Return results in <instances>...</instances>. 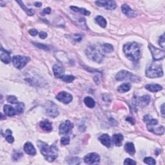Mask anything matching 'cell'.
<instances>
[{
	"instance_id": "obj_1",
	"label": "cell",
	"mask_w": 165,
	"mask_h": 165,
	"mask_svg": "<svg viewBox=\"0 0 165 165\" xmlns=\"http://www.w3.org/2000/svg\"><path fill=\"white\" fill-rule=\"evenodd\" d=\"M123 52L125 55L134 63H137L141 57V48L139 45L137 43H128L124 45Z\"/></svg>"
},
{
	"instance_id": "obj_2",
	"label": "cell",
	"mask_w": 165,
	"mask_h": 165,
	"mask_svg": "<svg viewBox=\"0 0 165 165\" xmlns=\"http://www.w3.org/2000/svg\"><path fill=\"white\" fill-rule=\"evenodd\" d=\"M38 146L40 149L43 156L45 157V159L48 161L52 162V161H54L57 158L58 155V150L55 144L48 146L47 143L39 141L38 142Z\"/></svg>"
},
{
	"instance_id": "obj_3",
	"label": "cell",
	"mask_w": 165,
	"mask_h": 165,
	"mask_svg": "<svg viewBox=\"0 0 165 165\" xmlns=\"http://www.w3.org/2000/svg\"><path fill=\"white\" fill-rule=\"evenodd\" d=\"M104 51L101 50L100 48L96 47H88L85 50L86 55L90 58L91 60L97 63H101L103 61L105 58Z\"/></svg>"
},
{
	"instance_id": "obj_4",
	"label": "cell",
	"mask_w": 165,
	"mask_h": 165,
	"mask_svg": "<svg viewBox=\"0 0 165 165\" xmlns=\"http://www.w3.org/2000/svg\"><path fill=\"white\" fill-rule=\"evenodd\" d=\"M146 75L149 78H161L163 75V71L161 66L155 64L154 63L150 64L146 69Z\"/></svg>"
},
{
	"instance_id": "obj_5",
	"label": "cell",
	"mask_w": 165,
	"mask_h": 165,
	"mask_svg": "<svg viewBox=\"0 0 165 165\" xmlns=\"http://www.w3.org/2000/svg\"><path fill=\"white\" fill-rule=\"evenodd\" d=\"M115 79L117 81H123V80H130L132 81L137 82L140 81V79L138 77L133 75L131 72H128L127 70H121L115 76Z\"/></svg>"
},
{
	"instance_id": "obj_6",
	"label": "cell",
	"mask_w": 165,
	"mask_h": 165,
	"mask_svg": "<svg viewBox=\"0 0 165 165\" xmlns=\"http://www.w3.org/2000/svg\"><path fill=\"white\" fill-rule=\"evenodd\" d=\"M29 61L30 58L28 57H26V56L15 55L12 58L13 65L18 69H22L25 67V66L28 63Z\"/></svg>"
},
{
	"instance_id": "obj_7",
	"label": "cell",
	"mask_w": 165,
	"mask_h": 165,
	"mask_svg": "<svg viewBox=\"0 0 165 165\" xmlns=\"http://www.w3.org/2000/svg\"><path fill=\"white\" fill-rule=\"evenodd\" d=\"M150 101V97L149 95H143L140 97H134L132 103L135 107H144L149 104Z\"/></svg>"
},
{
	"instance_id": "obj_8",
	"label": "cell",
	"mask_w": 165,
	"mask_h": 165,
	"mask_svg": "<svg viewBox=\"0 0 165 165\" xmlns=\"http://www.w3.org/2000/svg\"><path fill=\"white\" fill-rule=\"evenodd\" d=\"M45 110L46 114H47L48 116L51 117H55L58 115L59 112L58 110V107L53 102L48 101V103L46 104Z\"/></svg>"
},
{
	"instance_id": "obj_9",
	"label": "cell",
	"mask_w": 165,
	"mask_h": 165,
	"mask_svg": "<svg viewBox=\"0 0 165 165\" xmlns=\"http://www.w3.org/2000/svg\"><path fill=\"white\" fill-rule=\"evenodd\" d=\"M149 49L152 55L154 61H159L164 59L165 55V52L164 50L155 47L152 45H149Z\"/></svg>"
},
{
	"instance_id": "obj_10",
	"label": "cell",
	"mask_w": 165,
	"mask_h": 165,
	"mask_svg": "<svg viewBox=\"0 0 165 165\" xmlns=\"http://www.w3.org/2000/svg\"><path fill=\"white\" fill-rule=\"evenodd\" d=\"M74 124L72 123L69 120H67L65 121V123L60 124L59 127V134L61 135H66L70 132V130L73 128Z\"/></svg>"
},
{
	"instance_id": "obj_11",
	"label": "cell",
	"mask_w": 165,
	"mask_h": 165,
	"mask_svg": "<svg viewBox=\"0 0 165 165\" xmlns=\"http://www.w3.org/2000/svg\"><path fill=\"white\" fill-rule=\"evenodd\" d=\"M56 99L63 103L68 104L72 101L73 97H72V95L70 94L67 93L66 92H61L56 96Z\"/></svg>"
},
{
	"instance_id": "obj_12",
	"label": "cell",
	"mask_w": 165,
	"mask_h": 165,
	"mask_svg": "<svg viewBox=\"0 0 165 165\" xmlns=\"http://www.w3.org/2000/svg\"><path fill=\"white\" fill-rule=\"evenodd\" d=\"M84 161L89 164L98 163L100 161V157L96 153H90L84 157Z\"/></svg>"
},
{
	"instance_id": "obj_13",
	"label": "cell",
	"mask_w": 165,
	"mask_h": 165,
	"mask_svg": "<svg viewBox=\"0 0 165 165\" xmlns=\"http://www.w3.org/2000/svg\"><path fill=\"white\" fill-rule=\"evenodd\" d=\"M95 4L99 6L104 7L107 9L114 10L116 8V3L114 1H97Z\"/></svg>"
},
{
	"instance_id": "obj_14",
	"label": "cell",
	"mask_w": 165,
	"mask_h": 165,
	"mask_svg": "<svg viewBox=\"0 0 165 165\" xmlns=\"http://www.w3.org/2000/svg\"><path fill=\"white\" fill-rule=\"evenodd\" d=\"M147 127L148 130L155 134L163 135L164 133V128L163 126H159L158 124H154Z\"/></svg>"
},
{
	"instance_id": "obj_15",
	"label": "cell",
	"mask_w": 165,
	"mask_h": 165,
	"mask_svg": "<svg viewBox=\"0 0 165 165\" xmlns=\"http://www.w3.org/2000/svg\"><path fill=\"white\" fill-rule=\"evenodd\" d=\"M121 10L124 15H126L127 17L129 18H134L137 16V13L131 9L129 6L127 5H123L121 6Z\"/></svg>"
},
{
	"instance_id": "obj_16",
	"label": "cell",
	"mask_w": 165,
	"mask_h": 165,
	"mask_svg": "<svg viewBox=\"0 0 165 165\" xmlns=\"http://www.w3.org/2000/svg\"><path fill=\"white\" fill-rule=\"evenodd\" d=\"M11 52L6 51L4 50L2 47L1 48V54H0V58L2 62L5 64H9L11 61Z\"/></svg>"
},
{
	"instance_id": "obj_17",
	"label": "cell",
	"mask_w": 165,
	"mask_h": 165,
	"mask_svg": "<svg viewBox=\"0 0 165 165\" xmlns=\"http://www.w3.org/2000/svg\"><path fill=\"white\" fill-rule=\"evenodd\" d=\"M53 72L54 74L55 78H61L65 74V69L63 67H61L58 65H55L53 66Z\"/></svg>"
},
{
	"instance_id": "obj_18",
	"label": "cell",
	"mask_w": 165,
	"mask_h": 165,
	"mask_svg": "<svg viewBox=\"0 0 165 165\" xmlns=\"http://www.w3.org/2000/svg\"><path fill=\"white\" fill-rule=\"evenodd\" d=\"M24 150L26 153L31 156H35L36 154V150L35 148L31 143L27 142L24 145Z\"/></svg>"
},
{
	"instance_id": "obj_19",
	"label": "cell",
	"mask_w": 165,
	"mask_h": 165,
	"mask_svg": "<svg viewBox=\"0 0 165 165\" xmlns=\"http://www.w3.org/2000/svg\"><path fill=\"white\" fill-rule=\"evenodd\" d=\"M99 140L100 141L101 143L103 144L104 146L107 147H110L111 145V139L110 136L107 134H104L99 138Z\"/></svg>"
},
{
	"instance_id": "obj_20",
	"label": "cell",
	"mask_w": 165,
	"mask_h": 165,
	"mask_svg": "<svg viewBox=\"0 0 165 165\" xmlns=\"http://www.w3.org/2000/svg\"><path fill=\"white\" fill-rule=\"evenodd\" d=\"M123 136L121 134H116L112 136V141L115 146L120 147L122 144V142L123 141Z\"/></svg>"
},
{
	"instance_id": "obj_21",
	"label": "cell",
	"mask_w": 165,
	"mask_h": 165,
	"mask_svg": "<svg viewBox=\"0 0 165 165\" xmlns=\"http://www.w3.org/2000/svg\"><path fill=\"white\" fill-rule=\"evenodd\" d=\"M4 112L5 113V114L8 116H14L17 113V111H16V109H15L14 108H13L12 107L10 106L9 105H5L4 106Z\"/></svg>"
},
{
	"instance_id": "obj_22",
	"label": "cell",
	"mask_w": 165,
	"mask_h": 165,
	"mask_svg": "<svg viewBox=\"0 0 165 165\" xmlns=\"http://www.w3.org/2000/svg\"><path fill=\"white\" fill-rule=\"evenodd\" d=\"M41 128L44 131L46 132H50L52 130V126L50 122H49L48 120H44L40 122L39 124Z\"/></svg>"
},
{
	"instance_id": "obj_23",
	"label": "cell",
	"mask_w": 165,
	"mask_h": 165,
	"mask_svg": "<svg viewBox=\"0 0 165 165\" xmlns=\"http://www.w3.org/2000/svg\"><path fill=\"white\" fill-rule=\"evenodd\" d=\"M145 88H146L147 90H148V91H150V92H159L163 89V87H161V85H157V84L147 85L146 87H145Z\"/></svg>"
},
{
	"instance_id": "obj_24",
	"label": "cell",
	"mask_w": 165,
	"mask_h": 165,
	"mask_svg": "<svg viewBox=\"0 0 165 165\" xmlns=\"http://www.w3.org/2000/svg\"><path fill=\"white\" fill-rule=\"evenodd\" d=\"M124 150L128 154H129L130 156H134L136 153L134 144L132 143H127L124 145Z\"/></svg>"
},
{
	"instance_id": "obj_25",
	"label": "cell",
	"mask_w": 165,
	"mask_h": 165,
	"mask_svg": "<svg viewBox=\"0 0 165 165\" xmlns=\"http://www.w3.org/2000/svg\"><path fill=\"white\" fill-rule=\"evenodd\" d=\"M131 88V85L129 82H126V83H123L119 87L117 91L119 93H125L128 91H129Z\"/></svg>"
},
{
	"instance_id": "obj_26",
	"label": "cell",
	"mask_w": 165,
	"mask_h": 165,
	"mask_svg": "<svg viewBox=\"0 0 165 165\" xmlns=\"http://www.w3.org/2000/svg\"><path fill=\"white\" fill-rule=\"evenodd\" d=\"M70 9L73 11L80 12V14H81L82 15L89 16V15L90 14V11H87V9H83V8H79V7H77V6H70Z\"/></svg>"
},
{
	"instance_id": "obj_27",
	"label": "cell",
	"mask_w": 165,
	"mask_h": 165,
	"mask_svg": "<svg viewBox=\"0 0 165 165\" xmlns=\"http://www.w3.org/2000/svg\"><path fill=\"white\" fill-rule=\"evenodd\" d=\"M95 23H96L97 24H98L99 25H100V27H103V28L106 27V26L107 25V23L106 19H105L103 17V16H97V17L95 18Z\"/></svg>"
},
{
	"instance_id": "obj_28",
	"label": "cell",
	"mask_w": 165,
	"mask_h": 165,
	"mask_svg": "<svg viewBox=\"0 0 165 165\" xmlns=\"http://www.w3.org/2000/svg\"><path fill=\"white\" fill-rule=\"evenodd\" d=\"M84 103L86 106L90 108H93L95 105V101L90 97H86L84 100Z\"/></svg>"
},
{
	"instance_id": "obj_29",
	"label": "cell",
	"mask_w": 165,
	"mask_h": 165,
	"mask_svg": "<svg viewBox=\"0 0 165 165\" xmlns=\"http://www.w3.org/2000/svg\"><path fill=\"white\" fill-rule=\"evenodd\" d=\"M5 134V135L3 134V136L5 137L6 140L9 143H12L14 141V138L13 137V136H12V131L11 130H9V129L6 130Z\"/></svg>"
},
{
	"instance_id": "obj_30",
	"label": "cell",
	"mask_w": 165,
	"mask_h": 165,
	"mask_svg": "<svg viewBox=\"0 0 165 165\" xmlns=\"http://www.w3.org/2000/svg\"><path fill=\"white\" fill-rule=\"evenodd\" d=\"M19 5H20V6H21V7L23 9L25 10V11L27 13V14L28 16H32V15H34V11H33L32 9H27V7H25V6L23 5V3L22 1H17Z\"/></svg>"
},
{
	"instance_id": "obj_31",
	"label": "cell",
	"mask_w": 165,
	"mask_h": 165,
	"mask_svg": "<svg viewBox=\"0 0 165 165\" xmlns=\"http://www.w3.org/2000/svg\"><path fill=\"white\" fill-rule=\"evenodd\" d=\"M61 79L63 81L70 83V82H72L75 80V77L73 76V75H63Z\"/></svg>"
},
{
	"instance_id": "obj_32",
	"label": "cell",
	"mask_w": 165,
	"mask_h": 165,
	"mask_svg": "<svg viewBox=\"0 0 165 165\" xmlns=\"http://www.w3.org/2000/svg\"><path fill=\"white\" fill-rule=\"evenodd\" d=\"M103 50L105 52H112L114 51V47L112 45L106 43L103 46Z\"/></svg>"
},
{
	"instance_id": "obj_33",
	"label": "cell",
	"mask_w": 165,
	"mask_h": 165,
	"mask_svg": "<svg viewBox=\"0 0 165 165\" xmlns=\"http://www.w3.org/2000/svg\"><path fill=\"white\" fill-rule=\"evenodd\" d=\"M16 111H17V113L20 114H22L23 112L24 111V107H25V105L23 103H18L16 104Z\"/></svg>"
},
{
	"instance_id": "obj_34",
	"label": "cell",
	"mask_w": 165,
	"mask_h": 165,
	"mask_svg": "<svg viewBox=\"0 0 165 165\" xmlns=\"http://www.w3.org/2000/svg\"><path fill=\"white\" fill-rule=\"evenodd\" d=\"M68 161H69L68 162V163L70 164H80V159L78 157H71Z\"/></svg>"
},
{
	"instance_id": "obj_35",
	"label": "cell",
	"mask_w": 165,
	"mask_h": 165,
	"mask_svg": "<svg viewBox=\"0 0 165 165\" xmlns=\"http://www.w3.org/2000/svg\"><path fill=\"white\" fill-rule=\"evenodd\" d=\"M144 163H145L146 164H151V165H154V164H156V162L154 158L152 157H146L144 159Z\"/></svg>"
},
{
	"instance_id": "obj_36",
	"label": "cell",
	"mask_w": 165,
	"mask_h": 165,
	"mask_svg": "<svg viewBox=\"0 0 165 165\" xmlns=\"http://www.w3.org/2000/svg\"><path fill=\"white\" fill-rule=\"evenodd\" d=\"M7 101L9 103H11L12 104H17L18 102V100L16 97L14 96V95H9V96L7 97Z\"/></svg>"
},
{
	"instance_id": "obj_37",
	"label": "cell",
	"mask_w": 165,
	"mask_h": 165,
	"mask_svg": "<svg viewBox=\"0 0 165 165\" xmlns=\"http://www.w3.org/2000/svg\"><path fill=\"white\" fill-rule=\"evenodd\" d=\"M70 143V137L68 136H65L61 138V143L63 145H67Z\"/></svg>"
},
{
	"instance_id": "obj_38",
	"label": "cell",
	"mask_w": 165,
	"mask_h": 165,
	"mask_svg": "<svg viewBox=\"0 0 165 165\" xmlns=\"http://www.w3.org/2000/svg\"><path fill=\"white\" fill-rule=\"evenodd\" d=\"M22 156L23 154L21 152H16V154L13 155L12 159L14 161H18V159H20L21 157H22Z\"/></svg>"
},
{
	"instance_id": "obj_39",
	"label": "cell",
	"mask_w": 165,
	"mask_h": 165,
	"mask_svg": "<svg viewBox=\"0 0 165 165\" xmlns=\"http://www.w3.org/2000/svg\"><path fill=\"white\" fill-rule=\"evenodd\" d=\"M124 164H129V165H134V164H136V163L134 161H133L132 159H125V161H124Z\"/></svg>"
},
{
	"instance_id": "obj_40",
	"label": "cell",
	"mask_w": 165,
	"mask_h": 165,
	"mask_svg": "<svg viewBox=\"0 0 165 165\" xmlns=\"http://www.w3.org/2000/svg\"><path fill=\"white\" fill-rule=\"evenodd\" d=\"M34 44L36 46V47H38L39 48L44 49V50H48V47H47V45L40 44V43H34Z\"/></svg>"
},
{
	"instance_id": "obj_41",
	"label": "cell",
	"mask_w": 165,
	"mask_h": 165,
	"mask_svg": "<svg viewBox=\"0 0 165 165\" xmlns=\"http://www.w3.org/2000/svg\"><path fill=\"white\" fill-rule=\"evenodd\" d=\"M159 44L161 47L164 48V35L160 36V38L159 39Z\"/></svg>"
},
{
	"instance_id": "obj_42",
	"label": "cell",
	"mask_w": 165,
	"mask_h": 165,
	"mask_svg": "<svg viewBox=\"0 0 165 165\" xmlns=\"http://www.w3.org/2000/svg\"><path fill=\"white\" fill-rule=\"evenodd\" d=\"M29 34H31V36H36V35L38 34V31L36 29L33 28V29L30 30V31H29Z\"/></svg>"
},
{
	"instance_id": "obj_43",
	"label": "cell",
	"mask_w": 165,
	"mask_h": 165,
	"mask_svg": "<svg viewBox=\"0 0 165 165\" xmlns=\"http://www.w3.org/2000/svg\"><path fill=\"white\" fill-rule=\"evenodd\" d=\"M39 38H41V39H45L47 37V34L45 32H43L42 31L41 32H39Z\"/></svg>"
},
{
	"instance_id": "obj_44",
	"label": "cell",
	"mask_w": 165,
	"mask_h": 165,
	"mask_svg": "<svg viewBox=\"0 0 165 165\" xmlns=\"http://www.w3.org/2000/svg\"><path fill=\"white\" fill-rule=\"evenodd\" d=\"M43 12L44 14H50V12H51V9L48 7L46 8L43 10Z\"/></svg>"
},
{
	"instance_id": "obj_45",
	"label": "cell",
	"mask_w": 165,
	"mask_h": 165,
	"mask_svg": "<svg viewBox=\"0 0 165 165\" xmlns=\"http://www.w3.org/2000/svg\"><path fill=\"white\" fill-rule=\"evenodd\" d=\"M127 121H129L130 123L131 124H135V120L132 117H127Z\"/></svg>"
},
{
	"instance_id": "obj_46",
	"label": "cell",
	"mask_w": 165,
	"mask_h": 165,
	"mask_svg": "<svg viewBox=\"0 0 165 165\" xmlns=\"http://www.w3.org/2000/svg\"><path fill=\"white\" fill-rule=\"evenodd\" d=\"M164 104H163L162 106H161V112H162V115H163V117H164Z\"/></svg>"
},
{
	"instance_id": "obj_47",
	"label": "cell",
	"mask_w": 165,
	"mask_h": 165,
	"mask_svg": "<svg viewBox=\"0 0 165 165\" xmlns=\"http://www.w3.org/2000/svg\"><path fill=\"white\" fill-rule=\"evenodd\" d=\"M34 5L36 6H37V7H40L42 5V3L41 2H36L34 3Z\"/></svg>"
}]
</instances>
